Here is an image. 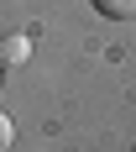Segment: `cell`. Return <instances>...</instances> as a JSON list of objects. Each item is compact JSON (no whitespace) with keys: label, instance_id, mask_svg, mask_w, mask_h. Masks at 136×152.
I'll use <instances>...</instances> for the list:
<instances>
[{"label":"cell","instance_id":"obj_3","mask_svg":"<svg viewBox=\"0 0 136 152\" xmlns=\"http://www.w3.org/2000/svg\"><path fill=\"white\" fill-rule=\"evenodd\" d=\"M11 142H16V126H11V115H0V152L11 147Z\"/></svg>","mask_w":136,"mask_h":152},{"label":"cell","instance_id":"obj_2","mask_svg":"<svg viewBox=\"0 0 136 152\" xmlns=\"http://www.w3.org/2000/svg\"><path fill=\"white\" fill-rule=\"evenodd\" d=\"M26 53H31L26 37H5V47H0V58H26Z\"/></svg>","mask_w":136,"mask_h":152},{"label":"cell","instance_id":"obj_1","mask_svg":"<svg viewBox=\"0 0 136 152\" xmlns=\"http://www.w3.org/2000/svg\"><path fill=\"white\" fill-rule=\"evenodd\" d=\"M94 11L110 16V21H131V16H136V0H94Z\"/></svg>","mask_w":136,"mask_h":152}]
</instances>
